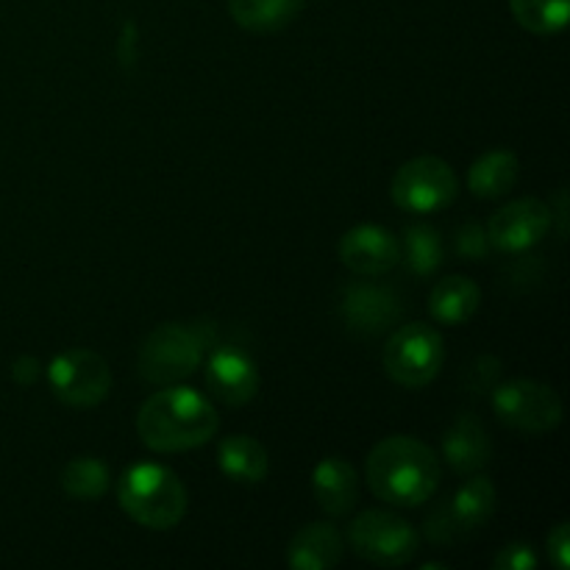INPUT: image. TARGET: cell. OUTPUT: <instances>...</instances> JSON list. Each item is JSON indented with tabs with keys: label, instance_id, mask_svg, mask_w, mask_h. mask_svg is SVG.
<instances>
[{
	"label": "cell",
	"instance_id": "cell-1",
	"mask_svg": "<svg viewBox=\"0 0 570 570\" xmlns=\"http://www.w3.org/2000/svg\"><path fill=\"white\" fill-rule=\"evenodd\" d=\"M220 417L209 399L189 387H173L154 393L137 415L139 440L159 454L193 451L215 438Z\"/></svg>",
	"mask_w": 570,
	"mask_h": 570
},
{
	"label": "cell",
	"instance_id": "cell-2",
	"mask_svg": "<svg viewBox=\"0 0 570 570\" xmlns=\"http://www.w3.org/2000/svg\"><path fill=\"white\" fill-rule=\"evenodd\" d=\"M367 488L395 507H421L440 484V460L426 443L406 434L382 440L367 456Z\"/></svg>",
	"mask_w": 570,
	"mask_h": 570
},
{
	"label": "cell",
	"instance_id": "cell-3",
	"mask_svg": "<svg viewBox=\"0 0 570 570\" xmlns=\"http://www.w3.org/2000/svg\"><path fill=\"white\" fill-rule=\"evenodd\" d=\"M215 340V323H161L139 348V376L150 384H178L193 376Z\"/></svg>",
	"mask_w": 570,
	"mask_h": 570
},
{
	"label": "cell",
	"instance_id": "cell-4",
	"mask_svg": "<svg viewBox=\"0 0 570 570\" xmlns=\"http://www.w3.org/2000/svg\"><path fill=\"white\" fill-rule=\"evenodd\" d=\"M117 499L131 521L156 532L178 527L187 512V488L170 468L156 462L128 468L117 484Z\"/></svg>",
	"mask_w": 570,
	"mask_h": 570
},
{
	"label": "cell",
	"instance_id": "cell-5",
	"mask_svg": "<svg viewBox=\"0 0 570 570\" xmlns=\"http://www.w3.org/2000/svg\"><path fill=\"white\" fill-rule=\"evenodd\" d=\"M460 193L456 173L440 156H417L395 170L390 195L395 206L412 215H432L454 204Z\"/></svg>",
	"mask_w": 570,
	"mask_h": 570
},
{
	"label": "cell",
	"instance_id": "cell-6",
	"mask_svg": "<svg viewBox=\"0 0 570 570\" xmlns=\"http://www.w3.org/2000/svg\"><path fill=\"white\" fill-rule=\"evenodd\" d=\"M354 554L382 568H399L415 560L417 532L412 523L387 510H367L354 518L348 529Z\"/></svg>",
	"mask_w": 570,
	"mask_h": 570
},
{
	"label": "cell",
	"instance_id": "cell-7",
	"mask_svg": "<svg viewBox=\"0 0 570 570\" xmlns=\"http://www.w3.org/2000/svg\"><path fill=\"white\" fill-rule=\"evenodd\" d=\"M443 337L426 323H406L384 348V371L401 387H426L443 367Z\"/></svg>",
	"mask_w": 570,
	"mask_h": 570
},
{
	"label": "cell",
	"instance_id": "cell-8",
	"mask_svg": "<svg viewBox=\"0 0 570 570\" xmlns=\"http://www.w3.org/2000/svg\"><path fill=\"white\" fill-rule=\"evenodd\" d=\"M493 410L507 426L523 434H546L560 426L562 401L549 384L532 382V379H512V382L495 384Z\"/></svg>",
	"mask_w": 570,
	"mask_h": 570
},
{
	"label": "cell",
	"instance_id": "cell-9",
	"mask_svg": "<svg viewBox=\"0 0 570 570\" xmlns=\"http://www.w3.org/2000/svg\"><path fill=\"white\" fill-rule=\"evenodd\" d=\"M50 387L67 406L89 410L106 401L111 390V371L100 354L89 348H70L48 367Z\"/></svg>",
	"mask_w": 570,
	"mask_h": 570
},
{
	"label": "cell",
	"instance_id": "cell-10",
	"mask_svg": "<svg viewBox=\"0 0 570 570\" xmlns=\"http://www.w3.org/2000/svg\"><path fill=\"white\" fill-rule=\"evenodd\" d=\"M554 212L538 198H518L501 206L488 223L490 245L501 254H523L551 232Z\"/></svg>",
	"mask_w": 570,
	"mask_h": 570
},
{
	"label": "cell",
	"instance_id": "cell-11",
	"mask_svg": "<svg viewBox=\"0 0 570 570\" xmlns=\"http://www.w3.org/2000/svg\"><path fill=\"white\" fill-rule=\"evenodd\" d=\"M404 315V304L399 295L379 284L356 282L348 284L340 295V317L348 332L360 337H379Z\"/></svg>",
	"mask_w": 570,
	"mask_h": 570
},
{
	"label": "cell",
	"instance_id": "cell-12",
	"mask_svg": "<svg viewBox=\"0 0 570 570\" xmlns=\"http://www.w3.org/2000/svg\"><path fill=\"white\" fill-rule=\"evenodd\" d=\"M206 387L223 404L243 406L259 393V371L243 348L220 345L206 360Z\"/></svg>",
	"mask_w": 570,
	"mask_h": 570
},
{
	"label": "cell",
	"instance_id": "cell-13",
	"mask_svg": "<svg viewBox=\"0 0 570 570\" xmlns=\"http://www.w3.org/2000/svg\"><path fill=\"white\" fill-rule=\"evenodd\" d=\"M340 259L360 276H384L401 262V243L382 226H356L340 239Z\"/></svg>",
	"mask_w": 570,
	"mask_h": 570
},
{
	"label": "cell",
	"instance_id": "cell-14",
	"mask_svg": "<svg viewBox=\"0 0 570 570\" xmlns=\"http://www.w3.org/2000/svg\"><path fill=\"white\" fill-rule=\"evenodd\" d=\"M443 460L449 462L451 471L465 473V476L482 471L493 460V443H490L488 429L473 412L456 417L454 426L445 432Z\"/></svg>",
	"mask_w": 570,
	"mask_h": 570
},
{
	"label": "cell",
	"instance_id": "cell-15",
	"mask_svg": "<svg viewBox=\"0 0 570 570\" xmlns=\"http://www.w3.org/2000/svg\"><path fill=\"white\" fill-rule=\"evenodd\" d=\"M312 488H315V499L328 515H348L360 495V479L351 462L343 456H326L317 462L315 473H312Z\"/></svg>",
	"mask_w": 570,
	"mask_h": 570
},
{
	"label": "cell",
	"instance_id": "cell-16",
	"mask_svg": "<svg viewBox=\"0 0 570 570\" xmlns=\"http://www.w3.org/2000/svg\"><path fill=\"white\" fill-rule=\"evenodd\" d=\"M343 534L332 523H309L289 540L287 560L295 570H328L343 557Z\"/></svg>",
	"mask_w": 570,
	"mask_h": 570
},
{
	"label": "cell",
	"instance_id": "cell-17",
	"mask_svg": "<svg viewBox=\"0 0 570 570\" xmlns=\"http://www.w3.org/2000/svg\"><path fill=\"white\" fill-rule=\"evenodd\" d=\"M445 518H449L451 529L456 538L471 534L482 529L484 523L493 518L495 512V488L488 476H473L471 482L462 484L454 493V499L443 507Z\"/></svg>",
	"mask_w": 570,
	"mask_h": 570
},
{
	"label": "cell",
	"instance_id": "cell-18",
	"mask_svg": "<svg viewBox=\"0 0 570 570\" xmlns=\"http://www.w3.org/2000/svg\"><path fill=\"white\" fill-rule=\"evenodd\" d=\"M482 304V289L465 276H449L429 295V315L443 326H462L476 315Z\"/></svg>",
	"mask_w": 570,
	"mask_h": 570
},
{
	"label": "cell",
	"instance_id": "cell-19",
	"mask_svg": "<svg viewBox=\"0 0 570 570\" xmlns=\"http://www.w3.org/2000/svg\"><path fill=\"white\" fill-rule=\"evenodd\" d=\"M217 462H220V471L239 484H262L271 468L265 445L248 434H232L223 440L217 449Z\"/></svg>",
	"mask_w": 570,
	"mask_h": 570
},
{
	"label": "cell",
	"instance_id": "cell-20",
	"mask_svg": "<svg viewBox=\"0 0 570 570\" xmlns=\"http://www.w3.org/2000/svg\"><path fill=\"white\" fill-rule=\"evenodd\" d=\"M304 6L306 0H228L234 22L254 33L282 31L301 14Z\"/></svg>",
	"mask_w": 570,
	"mask_h": 570
},
{
	"label": "cell",
	"instance_id": "cell-21",
	"mask_svg": "<svg viewBox=\"0 0 570 570\" xmlns=\"http://www.w3.org/2000/svg\"><path fill=\"white\" fill-rule=\"evenodd\" d=\"M518 173H521V165H518V156L512 150H490L471 165L468 187L476 198H501L515 187Z\"/></svg>",
	"mask_w": 570,
	"mask_h": 570
},
{
	"label": "cell",
	"instance_id": "cell-22",
	"mask_svg": "<svg viewBox=\"0 0 570 570\" xmlns=\"http://www.w3.org/2000/svg\"><path fill=\"white\" fill-rule=\"evenodd\" d=\"M510 9L534 37H554L570 20V0H510Z\"/></svg>",
	"mask_w": 570,
	"mask_h": 570
},
{
	"label": "cell",
	"instance_id": "cell-23",
	"mask_svg": "<svg viewBox=\"0 0 570 570\" xmlns=\"http://www.w3.org/2000/svg\"><path fill=\"white\" fill-rule=\"evenodd\" d=\"M401 259L406 262V271L415 276H432L443 265V239L440 232L432 226H410L404 232V248H401Z\"/></svg>",
	"mask_w": 570,
	"mask_h": 570
},
{
	"label": "cell",
	"instance_id": "cell-24",
	"mask_svg": "<svg viewBox=\"0 0 570 570\" xmlns=\"http://www.w3.org/2000/svg\"><path fill=\"white\" fill-rule=\"evenodd\" d=\"M61 488L70 499L98 501L109 490V471L95 456H76L61 471Z\"/></svg>",
	"mask_w": 570,
	"mask_h": 570
},
{
	"label": "cell",
	"instance_id": "cell-25",
	"mask_svg": "<svg viewBox=\"0 0 570 570\" xmlns=\"http://www.w3.org/2000/svg\"><path fill=\"white\" fill-rule=\"evenodd\" d=\"M493 250L488 237V228L479 226V223H465V226L456 232V254L468 262H479Z\"/></svg>",
	"mask_w": 570,
	"mask_h": 570
},
{
	"label": "cell",
	"instance_id": "cell-26",
	"mask_svg": "<svg viewBox=\"0 0 570 570\" xmlns=\"http://www.w3.org/2000/svg\"><path fill=\"white\" fill-rule=\"evenodd\" d=\"M495 570H534L538 568V557H534L529 543H510L495 554Z\"/></svg>",
	"mask_w": 570,
	"mask_h": 570
},
{
	"label": "cell",
	"instance_id": "cell-27",
	"mask_svg": "<svg viewBox=\"0 0 570 570\" xmlns=\"http://www.w3.org/2000/svg\"><path fill=\"white\" fill-rule=\"evenodd\" d=\"M549 546V557L554 562L557 570H568L570 568V527L568 523H557L554 532L549 534L546 540Z\"/></svg>",
	"mask_w": 570,
	"mask_h": 570
},
{
	"label": "cell",
	"instance_id": "cell-28",
	"mask_svg": "<svg viewBox=\"0 0 570 570\" xmlns=\"http://www.w3.org/2000/svg\"><path fill=\"white\" fill-rule=\"evenodd\" d=\"M11 379H14L17 384H22V387H28V384H33L39 379V362L33 360V356H20V360L11 365Z\"/></svg>",
	"mask_w": 570,
	"mask_h": 570
},
{
	"label": "cell",
	"instance_id": "cell-29",
	"mask_svg": "<svg viewBox=\"0 0 570 570\" xmlns=\"http://www.w3.org/2000/svg\"><path fill=\"white\" fill-rule=\"evenodd\" d=\"M117 56H120L122 65H134V59H137V28H134V22H126V26H122Z\"/></svg>",
	"mask_w": 570,
	"mask_h": 570
}]
</instances>
